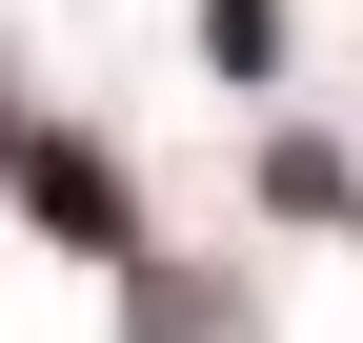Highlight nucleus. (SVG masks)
<instances>
[{"mask_svg": "<svg viewBox=\"0 0 363 343\" xmlns=\"http://www.w3.org/2000/svg\"><path fill=\"white\" fill-rule=\"evenodd\" d=\"M0 162H21V202H40L61 242H121V182H101L81 142H21V121H0Z\"/></svg>", "mask_w": 363, "mask_h": 343, "instance_id": "nucleus-1", "label": "nucleus"}]
</instances>
